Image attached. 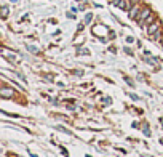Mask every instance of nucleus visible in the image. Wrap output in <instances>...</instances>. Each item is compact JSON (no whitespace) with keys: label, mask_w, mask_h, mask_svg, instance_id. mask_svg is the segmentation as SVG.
Here are the masks:
<instances>
[{"label":"nucleus","mask_w":163,"mask_h":157,"mask_svg":"<svg viewBox=\"0 0 163 157\" xmlns=\"http://www.w3.org/2000/svg\"><path fill=\"white\" fill-rule=\"evenodd\" d=\"M58 130H61V132H64V133H67V135H72V132L70 130H67V128H64V127H56Z\"/></svg>","instance_id":"nucleus-7"},{"label":"nucleus","mask_w":163,"mask_h":157,"mask_svg":"<svg viewBox=\"0 0 163 157\" xmlns=\"http://www.w3.org/2000/svg\"><path fill=\"white\" fill-rule=\"evenodd\" d=\"M150 15H152V13H150V10H149V8H144L142 11L139 13V16H138V23H139V24H144V21H146L147 18L150 16Z\"/></svg>","instance_id":"nucleus-1"},{"label":"nucleus","mask_w":163,"mask_h":157,"mask_svg":"<svg viewBox=\"0 0 163 157\" xmlns=\"http://www.w3.org/2000/svg\"><path fill=\"white\" fill-rule=\"evenodd\" d=\"M27 50H29L30 53H37V51H38V50H37L35 47H32V45H29V47H27Z\"/></svg>","instance_id":"nucleus-9"},{"label":"nucleus","mask_w":163,"mask_h":157,"mask_svg":"<svg viewBox=\"0 0 163 157\" xmlns=\"http://www.w3.org/2000/svg\"><path fill=\"white\" fill-rule=\"evenodd\" d=\"M141 11V8H139V5H135V7H133V8L130 10V15H128V16L131 18V19H138V13Z\"/></svg>","instance_id":"nucleus-2"},{"label":"nucleus","mask_w":163,"mask_h":157,"mask_svg":"<svg viewBox=\"0 0 163 157\" xmlns=\"http://www.w3.org/2000/svg\"><path fill=\"white\" fill-rule=\"evenodd\" d=\"M91 19H93V15H91V13H88V15L85 16V23H90Z\"/></svg>","instance_id":"nucleus-8"},{"label":"nucleus","mask_w":163,"mask_h":157,"mask_svg":"<svg viewBox=\"0 0 163 157\" xmlns=\"http://www.w3.org/2000/svg\"><path fill=\"white\" fill-rule=\"evenodd\" d=\"M158 27H160L158 23H154V24H150V26H149V29H147V34H149V35H155V34L158 32Z\"/></svg>","instance_id":"nucleus-3"},{"label":"nucleus","mask_w":163,"mask_h":157,"mask_svg":"<svg viewBox=\"0 0 163 157\" xmlns=\"http://www.w3.org/2000/svg\"><path fill=\"white\" fill-rule=\"evenodd\" d=\"M0 95L3 98H11L13 96V90L11 88H2L0 90Z\"/></svg>","instance_id":"nucleus-4"},{"label":"nucleus","mask_w":163,"mask_h":157,"mask_svg":"<svg viewBox=\"0 0 163 157\" xmlns=\"http://www.w3.org/2000/svg\"><path fill=\"white\" fill-rule=\"evenodd\" d=\"M77 2H80V0H77Z\"/></svg>","instance_id":"nucleus-12"},{"label":"nucleus","mask_w":163,"mask_h":157,"mask_svg":"<svg viewBox=\"0 0 163 157\" xmlns=\"http://www.w3.org/2000/svg\"><path fill=\"white\" fill-rule=\"evenodd\" d=\"M8 16V7H2V18Z\"/></svg>","instance_id":"nucleus-6"},{"label":"nucleus","mask_w":163,"mask_h":157,"mask_svg":"<svg viewBox=\"0 0 163 157\" xmlns=\"http://www.w3.org/2000/svg\"><path fill=\"white\" fill-rule=\"evenodd\" d=\"M117 7L122 10H127V8H130V3H128V0H120L117 3Z\"/></svg>","instance_id":"nucleus-5"},{"label":"nucleus","mask_w":163,"mask_h":157,"mask_svg":"<svg viewBox=\"0 0 163 157\" xmlns=\"http://www.w3.org/2000/svg\"><path fill=\"white\" fill-rule=\"evenodd\" d=\"M130 98H133L135 101H138V100H139V96H138V95H135V93H130Z\"/></svg>","instance_id":"nucleus-10"},{"label":"nucleus","mask_w":163,"mask_h":157,"mask_svg":"<svg viewBox=\"0 0 163 157\" xmlns=\"http://www.w3.org/2000/svg\"><path fill=\"white\" fill-rule=\"evenodd\" d=\"M78 53H80V55H88V50H80Z\"/></svg>","instance_id":"nucleus-11"}]
</instances>
